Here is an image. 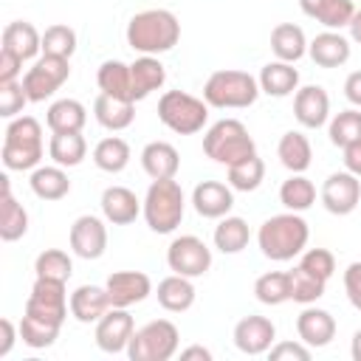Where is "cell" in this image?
<instances>
[{
	"label": "cell",
	"instance_id": "obj_20",
	"mask_svg": "<svg viewBox=\"0 0 361 361\" xmlns=\"http://www.w3.org/2000/svg\"><path fill=\"white\" fill-rule=\"evenodd\" d=\"M99 203H102L104 220L113 223V226H130L144 209V200H138L135 192L127 189V186H107L102 192Z\"/></svg>",
	"mask_w": 361,
	"mask_h": 361
},
{
	"label": "cell",
	"instance_id": "obj_29",
	"mask_svg": "<svg viewBox=\"0 0 361 361\" xmlns=\"http://www.w3.org/2000/svg\"><path fill=\"white\" fill-rule=\"evenodd\" d=\"M130 76H133V102L147 99L152 90H161L166 82V71L161 65L158 56H147L141 54L133 65H130Z\"/></svg>",
	"mask_w": 361,
	"mask_h": 361
},
{
	"label": "cell",
	"instance_id": "obj_49",
	"mask_svg": "<svg viewBox=\"0 0 361 361\" xmlns=\"http://www.w3.org/2000/svg\"><path fill=\"white\" fill-rule=\"evenodd\" d=\"M271 361H310V347L305 341H279L268 350Z\"/></svg>",
	"mask_w": 361,
	"mask_h": 361
},
{
	"label": "cell",
	"instance_id": "obj_16",
	"mask_svg": "<svg viewBox=\"0 0 361 361\" xmlns=\"http://www.w3.org/2000/svg\"><path fill=\"white\" fill-rule=\"evenodd\" d=\"M293 116L302 127L319 130L330 118V96L322 85H305L293 93Z\"/></svg>",
	"mask_w": 361,
	"mask_h": 361
},
{
	"label": "cell",
	"instance_id": "obj_50",
	"mask_svg": "<svg viewBox=\"0 0 361 361\" xmlns=\"http://www.w3.org/2000/svg\"><path fill=\"white\" fill-rule=\"evenodd\" d=\"M344 293L355 310H361V262H350L344 271Z\"/></svg>",
	"mask_w": 361,
	"mask_h": 361
},
{
	"label": "cell",
	"instance_id": "obj_33",
	"mask_svg": "<svg viewBox=\"0 0 361 361\" xmlns=\"http://www.w3.org/2000/svg\"><path fill=\"white\" fill-rule=\"evenodd\" d=\"M271 51L282 62H296V59H302L307 54V37H305V31L299 25L279 23L271 31Z\"/></svg>",
	"mask_w": 361,
	"mask_h": 361
},
{
	"label": "cell",
	"instance_id": "obj_57",
	"mask_svg": "<svg viewBox=\"0 0 361 361\" xmlns=\"http://www.w3.org/2000/svg\"><path fill=\"white\" fill-rule=\"evenodd\" d=\"M350 355H353V361H361V327L353 333V341H350Z\"/></svg>",
	"mask_w": 361,
	"mask_h": 361
},
{
	"label": "cell",
	"instance_id": "obj_27",
	"mask_svg": "<svg viewBox=\"0 0 361 361\" xmlns=\"http://www.w3.org/2000/svg\"><path fill=\"white\" fill-rule=\"evenodd\" d=\"M93 116H96V121L104 130L118 133V130H127L133 124V118H135V102L99 93V99L93 102Z\"/></svg>",
	"mask_w": 361,
	"mask_h": 361
},
{
	"label": "cell",
	"instance_id": "obj_46",
	"mask_svg": "<svg viewBox=\"0 0 361 361\" xmlns=\"http://www.w3.org/2000/svg\"><path fill=\"white\" fill-rule=\"evenodd\" d=\"M76 51V31L65 23H54L42 31V54H54V56H65L71 59Z\"/></svg>",
	"mask_w": 361,
	"mask_h": 361
},
{
	"label": "cell",
	"instance_id": "obj_51",
	"mask_svg": "<svg viewBox=\"0 0 361 361\" xmlns=\"http://www.w3.org/2000/svg\"><path fill=\"white\" fill-rule=\"evenodd\" d=\"M20 73H23V59L0 48V82H17Z\"/></svg>",
	"mask_w": 361,
	"mask_h": 361
},
{
	"label": "cell",
	"instance_id": "obj_43",
	"mask_svg": "<svg viewBox=\"0 0 361 361\" xmlns=\"http://www.w3.org/2000/svg\"><path fill=\"white\" fill-rule=\"evenodd\" d=\"M226 169H228V186L237 189V192H254L265 178V164H262L259 155L243 158V161H237Z\"/></svg>",
	"mask_w": 361,
	"mask_h": 361
},
{
	"label": "cell",
	"instance_id": "obj_13",
	"mask_svg": "<svg viewBox=\"0 0 361 361\" xmlns=\"http://www.w3.org/2000/svg\"><path fill=\"white\" fill-rule=\"evenodd\" d=\"M71 251L82 259H99L107 251V226L96 214H82L71 226Z\"/></svg>",
	"mask_w": 361,
	"mask_h": 361
},
{
	"label": "cell",
	"instance_id": "obj_48",
	"mask_svg": "<svg viewBox=\"0 0 361 361\" xmlns=\"http://www.w3.org/2000/svg\"><path fill=\"white\" fill-rule=\"evenodd\" d=\"M299 265H302L305 271L316 274V276L324 279V282L336 274V257H333L327 248H307V251H302Z\"/></svg>",
	"mask_w": 361,
	"mask_h": 361
},
{
	"label": "cell",
	"instance_id": "obj_35",
	"mask_svg": "<svg viewBox=\"0 0 361 361\" xmlns=\"http://www.w3.org/2000/svg\"><path fill=\"white\" fill-rule=\"evenodd\" d=\"M96 82H99V90L102 93L133 102V76H130V65L127 62H121V59L102 62L99 65V73H96Z\"/></svg>",
	"mask_w": 361,
	"mask_h": 361
},
{
	"label": "cell",
	"instance_id": "obj_7",
	"mask_svg": "<svg viewBox=\"0 0 361 361\" xmlns=\"http://www.w3.org/2000/svg\"><path fill=\"white\" fill-rule=\"evenodd\" d=\"M158 118L166 130L178 135H195L209 118V104L206 99H197L186 90H166L158 99Z\"/></svg>",
	"mask_w": 361,
	"mask_h": 361
},
{
	"label": "cell",
	"instance_id": "obj_37",
	"mask_svg": "<svg viewBox=\"0 0 361 361\" xmlns=\"http://www.w3.org/2000/svg\"><path fill=\"white\" fill-rule=\"evenodd\" d=\"M248 240H251V228L243 217L226 214L214 226V248L223 254H240L248 245Z\"/></svg>",
	"mask_w": 361,
	"mask_h": 361
},
{
	"label": "cell",
	"instance_id": "obj_11",
	"mask_svg": "<svg viewBox=\"0 0 361 361\" xmlns=\"http://www.w3.org/2000/svg\"><path fill=\"white\" fill-rule=\"evenodd\" d=\"M65 285H68V282H56V279H42V276H37V279H34V288H31V293H28V302H25V313L62 327V322H65V316H68V307H71V299H68Z\"/></svg>",
	"mask_w": 361,
	"mask_h": 361
},
{
	"label": "cell",
	"instance_id": "obj_24",
	"mask_svg": "<svg viewBox=\"0 0 361 361\" xmlns=\"http://www.w3.org/2000/svg\"><path fill=\"white\" fill-rule=\"evenodd\" d=\"M141 166L152 180L175 178L180 169V155L169 141H149L141 149Z\"/></svg>",
	"mask_w": 361,
	"mask_h": 361
},
{
	"label": "cell",
	"instance_id": "obj_44",
	"mask_svg": "<svg viewBox=\"0 0 361 361\" xmlns=\"http://www.w3.org/2000/svg\"><path fill=\"white\" fill-rule=\"evenodd\" d=\"M34 274L42 279H56V282H68L73 274V259L62 251V248H45L37 259H34Z\"/></svg>",
	"mask_w": 361,
	"mask_h": 361
},
{
	"label": "cell",
	"instance_id": "obj_47",
	"mask_svg": "<svg viewBox=\"0 0 361 361\" xmlns=\"http://www.w3.org/2000/svg\"><path fill=\"white\" fill-rule=\"evenodd\" d=\"M25 104H28V96H25V87L20 79L0 82V116L3 118H17Z\"/></svg>",
	"mask_w": 361,
	"mask_h": 361
},
{
	"label": "cell",
	"instance_id": "obj_56",
	"mask_svg": "<svg viewBox=\"0 0 361 361\" xmlns=\"http://www.w3.org/2000/svg\"><path fill=\"white\" fill-rule=\"evenodd\" d=\"M350 37H353V42H358L361 45V8H355V14H353V20H350Z\"/></svg>",
	"mask_w": 361,
	"mask_h": 361
},
{
	"label": "cell",
	"instance_id": "obj_42",
	"mask_svg": "<svg viewBox=\"0 0 361 361\" xmlns=\"http://www.w3.org/2000/svg\"><path fill=\"white\" fill-rule=\"evenodd\" d=\"M20 338H23V344L25 347H31V350H45V347H51L54 341H56V336H59V324H51V322H45V319H37V316H28V313H23V319H20Z\"/></svg>",
	"mask_w": 361,
	"mask_h": 361
},
{
	"label": "cell",
	"instance_id": "obj_52",
	"mask_svg": "<svg viewBox=\"0 0 361 361\" xmlns=\"http://www.w3.org/2000/svg\"><path fill=\"white\" fill-rule=\"evenodd\" d=\"M0 330H3V338H0V358H6L14 347V338L20 336V327H14L11 319H0Z\"/></svg>",
	"mask_w": 361,
	"mask_h": 361
},
{
	"label": "cell",
	"instance_id": "obj_1",
	"mask_svg": "<svg viewBox=\"0 0 361 361\" xmlns=\"http://www.w3.org/2000/svg\"><path fill=\"white\" fill-rule=\"evenodd\" d=\"M180 23L169 8H144L127 23V45L138 54L158 56L178 45Z\"/></svg>",
	"mask_w": 361,
	"mask_h": 361
},
{
	"label": "cell",
	"instance_id": "obj_4",
	"mask_svg": "<svg viewBox=\"0 0 361 361\" xmlns=\"http://www.w3.org/2000/svg\"><path fill=\"white\" fill-rule=\"evenodd\" d=\"M186 212V197L183 189L175 178H164V180H152L147 195H144V220L155 234H172Z\"/></svg>",
	"mask_w": 361,
	"mask_h": 361
},
{
	"label": "cell",
	"instance_id": "obj_10",
	"mask_svg": "<svg viewBox=\"0 0 361 361\" xmlns=\"http://www.w3.org/2000/svg\"><path fill=\"white\" fill-rule=\"evenodd\" d=\"M166 265L172 274H180L189 279L203 276L212 268V248L195 234H180L166 248Z\"/></svg>",
	"mask_w": 361,
	"mask_h": 361
},
{
	"label": "cell",
	"instance_id": "obj_36",
	"mask_svg": "<svg viewBox=\"0 0 361 361\" xmlns=\"http://www.w3.org/2000/svg\"><path fill=\"white\" fill-rule=\"evenodd\" d=\"M48 155L59 166H79L87 155V141L82 133H51Z\"/></svg>",
	"mask_w": 361,
	"mask_h": 361
},
{
	"label": "cell",
	"instance_id": "obj_31",
	"mask_svg": "<svg viewBox=\"0 0 361 361\" xmlns=\"http://www.w3.org/2000/svg\"><path fill=\"white\" fill-rule=\"evenodd\" d=\"M85 121H87V110L76 99H59L45 113V124L51 133H82Z\"/></svg>",
	"mask_w": 361,
	"mask_h": 361
},
{
	"label": "cell",
	"instance_id": "obj_55",
	"mask_svg": "<svg viewBox=\"0 0 361 361\" xmlns=\"http://www.w3.org/2000/svg\"><path fill=\"white\" fill-rule=\"evenodd\" d=\"M180 358H183V361H192V358H200V361H212V350H206V347H200V344H192V347L180 350Z\"/></svg>",
	"mask_w": 361,
	"mask_h": 361
},
{
	"label": "cell",
	"instance_id": "obj_15",
	"mask_svg": "<svg viewBox=\"0 0 361 361\" xmlns=\"http://www.w3.org/2000/svg\"><path fill=\"white\" fill-rule=\"evenodd\" d=\"M113 307H130L152 293V279L144 271H113L104 282Z\"/></svg>",
	"mask_w": 361,
	"mask_h": 361
},
{
	"label": "cell",
	"instance_id": "obj_53",
	"mask_svg": "<svg viewBox=\"0 0 361 361\" xmlns=\"http://www.w3.org/2000/svg\"><path fill=\"white\" fill-rule=\"evenodd\" d=\"M344 96L353 107H361V71H353L344 79Z\"/></svg>",
	"mask_w": 361,
	"mask_h": 361
},
{
	"label": "cell",
	"instance_id": "obj_23",
	"mask_svg": "<svg viewBox=\"0 0 361 361\" xmlns=\"http://www.w3.org/2000/svg\"><path fill=\"white\" fill-rule=\"evenodd\" d=\"M299 8L330 31L347 28L355 14L353 0H299Z\"/></svg>",
	"mask_w": 361,
	"mask_h": 361
},
{
	"label": "cell",
	"instance_id": "obj_34",
	"mask_svg": "<svg viewBox=\"0 0 361 361\" xmlns=\"http://www.w3.org/2000/svg\"><path fill=\"white\" fill-rule=\"evenodd\" d=\"M276 155H279V164L290 172H305L313 161V147L307 141V135H302L299 130H288L279 144H276Z\"/></svg>",
	"mask_w": 361,
	"mask_h": 361
},
{
	"label": "cell",
	"instance_id": "obj_38",
	"mask_svg": "<svg viewBox=\"0 0 361 361\" xmlns=\"http://www.w3.org/2000/svg\"><path fill=\"white\" fill-rule=\"evenodd\" d=\"M93 164H96L102 172H110V175L127 169V164H130V144H127L124 138H118V135L102 138V141L93 147Z\"/></svg>",
	"mask_w": 361,
	"mask_h": 361
},
{
	"label": "cell",
	"instance_id": "obj_18",
	"mask_svg": "<svg viewBox=\"0 0 361 361\" xmlns=\"http://www.w3.org/2000/svg\"><path fill=\"white\" fill-rule=\"evenodd\" d=\"M192 206H195V212L200 217L220 220L234 206V189L228 183H223V180H203L192 192Z\"/></svg>",
	"mask_w": 361,
	"mask_h": 361
},
{
	"label": "cell",
	"instance_id": "obj_41",
	"mask_svg": "<svg viewBox=\"0 0 361 361\" xmlns=\"http://www.w3.org/2000/svg\"><path fill=\"white\" fill-rule=\"evenodd\" d=\"M327 135H330V144H336L341 149L355 144V141H361V107H350V110L336 113L330 118Z\"/></svg>",
	"mask_w": 361,
	"mask_h": 361
},
{
	"label": "cell",
	"instance_id": "obj_28",
	"mask_svg": "<svg viewBox=\"0 0 361 361\" xmlns=\"http://www.w3.org/2000/svg\"><path fill=\"white\" fill-rule=\"evenodd\" d=\"M0 183H3V197H0V237L6 243H14V240H20L28 231V212L23 209V203L14 200L8 175H3Z\"/></svg>",
	"mask_w": 361,
	"mask_h": 361
},
{
	"label": "cell",
	"instance_id": "obj_6",
	"mask_svg": "<svg viewBox=\"0 0 361 361\" xmlns=\"http://www.w3.org/2000/svg\"><path fill=\"white\" fill-rule=\"evenodd\" d=\"M203 152L223 166H231L243 158L257 155V144L243 121L237 118H220L214 121L203 135Z\"/></svg>",
	"mask_w": 361,
	"mask_h": 361
},
{
	"label": "cell",
	"instance_id": "obj_8",
	"mask_svg": "<svg viewBox=\"0 0 361 361\" xmlns=\"http://www.w3.org/2000/svg\"><path fill=\"white\" fill-rule=\"evenodd\" d=\"M180 333L175 322L169 319H155L138 327L127 344V358L130 361H169L178 353Z\"/></svg>",
	"mask_w": 361,
	"mask_h": 361
},
{
	"label": "cell",
	"instance_id": "obj_19",
	"mask_svg": "<svg viewBox=\"0 0 361 361\" xmlns=\"http://www.w3.org/2000/svg\"><path fill=\"white\" fill-rule=\"evenodd\" d=\"M296 333H299V341H305L310 350L327 347L336 336V319L324 307L305 305V310L296 316Z\"/></svg>",
	"mask_w": 361,
	"mask_h": 361
},
{
	"label": "cell",
	"instance_id": "obj_40",
	"mask_svg": "<svg viewBox=\"0 0 361 361\" xmlns=\"http://www.w3.org/2000/svg\"><path fill=\"white\" fill-rule=\"evenodd\" d=\"M254 296L262 305H271V307L282 305V302H290V276H288V271H268V274L257 276Z\"/></svg>",
	"mask_w": 361,
	"mask_h": 361
},
{
	"label": "cell",
	"instance_id": "obj_30",
	"mask_svg": "<svg viewBox=\"0 0 361 361\" xmlns=\"http://www.w3.org/2000/svg\"><path fill=\"white\" fill-rule=\"evenodd\" d=\"M155 296H158V305H161L164 310H169V313H183V310H189V307L195 305V296H197V293H195V285H192L189 276L169 274V276H164V279L158 282Z\"/></svg>",
	"mask_w": 361,
	"mask_h": 361
},
{
	"label": "cell",
	"instance_id": "obj_14",
	"mask_svg": "<svg viewBox=\"0 0 361 361\" xmlns=\"http://www.w3.org/2000/svg\"><path fill=\"white\" fill-rule=\"evenodd\" d=\"M135 333V322L127 313V307H110L96 322V347L104 353H127V344Z\"/></svg>",
	"mask_w": 361,
	"mask_h": 361
},
{
	"label": "cell",
	"instance_id": "obj_32",
	"mask_svg": "<svg viewBox=\"0 0 361 361\" xmlns=\"http://www.w3.org/2000/svg\"><path fill=\"white\" fill-rule=\"evenodd\" d=\"M31 192L39 197V200H62L68 192H71V180H68V172L65 166L54 164V166H37L31 169Z\"/></svg>",
	"mask_w": 361,
	"mask_h": 361
},
{
	"label": "cell",
	"instance_id": "obj_17",
	"mask_svg": "<svg viewBox=\"0 0 361 361\" xmlns=\"http://www.w3.org/2000/svg\"><path fill=\"white\" fill-rule=\"evenodd\" d=\"M276 338V327L268 316H245L234 324V344L245 355H262L271 350Z\"/></svg>",
	"mask_w": 361,
	"mask_h": 361
},
{
	"label": "cell",
	"instance_id": "obj_5",
	"mask_svg": "<svg viewBox=\"0 0 361 361\" xmlns=\"http://www.w3.org/2000/svg\"><path fill=\"white\" fill-rule=\"evenodd\" d=\"M259 82L248 71H214L203 85V99L217 110H243L251 107L259 96Z\"/></svg>",
	"mask_w": 361,
	"mask_h": 361
},
{
	"label": "cell",
	"instance_id": "obj_39",
	"mask_svg": "<svg viewBox=\"0 0 361 361\" xmlns=\"http://www.w3.org/2000/svg\"><path fill=\"white\" fill-rule=\"evenodd\" d=\"M279 200L288 212H307L316 203V186L302 172H290V178L279 186Z\"/></svg>",
	"mask_w": 361,
	"mask_h": 361
},
{
	"label": "cell",
	"instance_id": "obj_22",
	"mask_svg": "<svg viewBox=\"0 0 361 361\" xmlns=\"http://www.w3.org/2000/svg\"><path fill=\"white\" fill-rule=\"evenodd\" d=\"M110 307L113 305H110L107 288L102 285H79L71 293V316L82 324H96Z\"/></svg>",
	"mask_w": 361,
	"mask_h": 361
},
{
	"label": "cell",
	"instance_id": "obj_45",
	"mask_svg": "<svg viewBox=\"0 0 361 361\" xmlns=\"http://www.w3.org/2000/svg\"><path fill=\"white\" fill-rule=\"evenodd\" d=\"M290 276V299L299 302V305H313L316 299L324 296V279H319L316 274L305 271L302 265H296L293 271H288Z\"/></svg>",
	"mask_w": 361,
	"mask_h": 361
},
{
	"label": "cell",
	"instance_id": "obj_12",
	"mask_svg": "<svg viewBox=\"0 0 361 361\" xmlns=\"http://www.w3.org/2000/svg\"><path fill=\"white\" fill-rule=\"evenodd\" d=\"M319 195H322V206L330 214L344 217V214L355 212V206L361 203V180H358V175H353L347 169L344 172H333L322 183Z\"/></svg>",
	"mask_w": 361,
	"mask_h": 361
},
{
	"label": "cell",
	"instance_id": "obj_3",
	"mask_svg": "<svg viewBox=\"0 0 361 361\" xmlns=\"http://www.w3.org/2000/svg\"><path fill=\"white\" fill-rule=\"evenodd\" d=\"M42 127L34 116H17L3 135V166L14 172L37 169L42 161Z\"/></svg>",
	"mask_w": 361,
	"mask_h": 361
},
{
	"label": "cell",
	"instance_id": "obj_54",
	"mask_svg": "<svg viewBox=\"0 0 361 361\" xmlns=\"http://www.w3.org/2000/svg\"><path fill=\"white\" fill-rule=\"evenodd\" d=\"M344 169L361 178V141L344 147Z\"/></svg>",
	"mask_w": 361,
	"mask_h": 361
},
{
	"label": "cell",
	"instance_id": "obj_2",
	"mask_svg": "<svg viewBox=\"0 0 361 361\" xmlns=\"http://www.w3.org/2000/svg\"><path fill=\"white\" fill-rule=\"evenodd\" d=\"M307 240H310V228H307V220L299 212L274 214L257 231L259 251L274 262H288V259L299 257L305 251Z\"/></svg>",
	"mask_w": 361,
	"mask_h": 361
},
{
	"label": "cell",
	"instance_id": "obj_26",
	"mask_svg": "<svg viewBox=\"0 0 361 361\" xmlns=\"http://www.w3.org/2000/svg\"><path fill=\"white\" fill-rule=\"evenodd\" d=\"M257 82H259V90H262V93L282 99V96H290V93L299 90V71L293 68V62L274 59V62H268V65L259 71Z\"/></svg>",
	"mask_w": 361,
	"mask_h": 361
},
{
	"label": "cell",
	"instance_id": "obj_21",
	"mask_svg": "<svg viewBox=\"0 0 361 361\" xmlns=\"http://www.w3.org/2000/svg\"><path fill=\"white\" fill-rule=\"evenodd\" d=\"M307 56L319 68H341L350 59V39L341 31H322L307 42Z\"/></svg>",
	"mask_w": 361,
	"mask_h": 361
},
{
	"label": "cell",
	"instance_id": "obj_9",
	"mask_svg": "<svg viewBox=\"0 0 361 361\" xmlns=\"http://www.w3.org/2000/svg\"><path fill=\"white\" fill-rule=\"evenodd\" d=\"M71 76V59L65 56H54V54H42L25 73H23V87L28 102H45L51 99Z\"/></svg>",
	"mask_w": 361,
	"mask_h": 361
},
{
	"label": "cell",
	"instance_id": "obj_25",
	"mask_svg": "<svg viewBox=\"0 0 361 361\" xmlns=\"http://www.w3.org/2000/svg\"><path fill=\"white\" fill-rule=\"evenodd\" d=\"M0 48L11 51L23 62H28L42 51V34L28 20H14V23H8L3 28V45Z\"/></svg>",
	"mask_w": 361,
	"mask_h": 361
}]
</instances>
